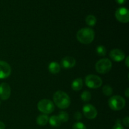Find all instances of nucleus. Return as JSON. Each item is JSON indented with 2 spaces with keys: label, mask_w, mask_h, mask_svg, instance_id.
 <instances>
[{
  "label": "nucleus",
  "mask_w": 129,
  "mask_h": 129,
  "mask_svg": "<svg viewBox=\"0 0 129 129\" xmlns=\"http://www.w3.org/2000/svg\"><path fill=\"white\" fill-rule=\"evenodd\" d=\"M53 99L55 105L60 109H66L71 104V100L69 95L63 91L59 90L55 92Z\"/></svg>",
  "instance_id": "1"
},
{
  "label": "nucleus",
  "mask_w": 129,
  "mask_h": 129,
  "mask_svg": "<svg viewBox=\"0 0 129 129\" xmlns=\"http://www.w3.org/2000/svg\"><path fill=\"white\" fill-rule=\"evenodd\" d=\"M76 37L78 41L83 44H91L94 39V31L90 28H83L77 32Z\"/></svg>",
  "instance_id": "2"
},
{
  "label": "nucleus",
  "mask_w": 129,
  "mask_h": 129,
  "mask_svg": "<svg viewBox=\"0 0 129 129\" xmlns=\"http://www.w3.org/2000/svg\"><path fill=\"white\" fill-rule=\"evenodd\" d=\"M125 103L124 98L119 95L113 96L108 100V105L110 108L114 111L122 110L125 106Z\"/></svg>",
  "instance_id": "3"
},
{
  "label": "nucleus",
  "mask_w": 129,
  "mask_h": 129,
  "mask_svg": "<svg viewBox=\"0 0 129 129\" xmlns=\"http://www.w3.org/2000/svg\"><path fill=\"white\" fill-rule=\"evenodd\" d=\"M112 63L110 60L104 58L98 60L95 64V69L100 74H106L112 69Z\"/></svg>",
  "instance_id": "4"
},
{
  "label": "nucleus",
  "mask_w": 129,
  "mask_h": 129,
  "mask_svg": "<svg viewBox=\"0 0 129 129\" xmlns=\"http://www.w3.org/2000/svg\"><path fill=\"white\" fill-rule=\"evenodd\" d=\"M37 108L42 113L47 115L52 113L55 107L52 101L47 99H43L38 103Z\"/></svg>",
  "instance_id": "5"
},
{
  "label": "nucleus",
  "mask_w": 129,
  "mask_h": 129,
  "mask_svg": "<svg viewBox=\"0 0 129 129\" xmlns=\"http://www.w3.org/2000/svg\"><path fill=\"white\" fill-rule=\"evenodd\" d=\"M102 79L100 77L94 74L88 75L85 78V84L87 87L92 89H96L102 85Z\"/></svg>",
  "instance_id": "6"
},
{
  "label": "nucleus",
  "mask_w": 129,
  "mask_h": 129,
  "mask_svg": "<svg viewBox=\"0 0 129 129\" xmlns=\"http://www.w3.org/2000/svg\"><path fill=\"white\" fill-rule=\"evenodd\" d=\"M115 17L118 21L127 23L129 21V11L128 9L124 7L119 8L115 12Z\"/></svg>",
  "instance_id": "7"
},
{
  "label": "nucleus",
  "mask_w": 129,
  "mask_h": 129,
  "mask_svg": "<svg viewBox=\"0 0 129 129\" xmlns=\"http://www.w3.org/2000/svg\"><path fill=\"white\" fill-rule=\"evenodd\" d=\"M83 112L86 118L88 119H94L96 117L98 112L94 106L91 104H86L83 107Z\"/></svg>",
  "instance_id": "8"
},
{
  "label": "nucleus",
  "mask_w": 129,
  "mask_h": 129,
  "mask_svg": "<svg viewBox=\"0 0 129 129\" xmlns=\"http://www.w3.org/2000/svg\"><path fill=\"white\" fill-rule=\"evenodd\" d=\"M11 73V68L6 62L0 60V79L8 78Z\"/></svg>",
  "instance_id": "9"
},
{
  "label": "nucleus",
  "mask_w": 129,
  "mask_h": 129,
  "mask_svg": "<svg viewBox=\"0 0 129 129\" xmlns=\"http://www.w3.org/2000/svg\"><path fill=\"white\" fill-rule=\"evenodd\" d=\"M11 95V88L6 83L0 84V98L2 100H7Z\"/></svg>",
  "instance_id": "10"
},
{
  "label": "nucleus",
  "mask_w": 129,
  "mask_h": 129,
  "mask_svg": "<svg viewBox=\"0 0 129 129\" xmlns=\"http://www.w3.org/2000/svg\"><path fill=\"white\" fill-rule=\"evenodd\" d=\"M110 57L112 60L115 62H121L124 60L125 54L123 50L118 49H113L110 52Z\"/></svg>",
  "instance_id": "11"
},
{
  "label": "nucleus",
  "mask_w": 129,
  "mask_h": 129,
  "mask_svg": "<svg viewBox=\"0 0 129 129\" xmlns=\"http://www.w3.org/2000/svg\"><path fill=\"white\" fill-rule=\"evenodd\" d=\"M61 65L63 68L71 69L76 65V60L74 57L66 56L61 60Z\"/></svg>",
  "instance_id": "12"
},
{
  "label": "nucleus",
  "mask_w": 129,
  "mask_h": 129,
  "mask_svg": "<svg viewBox=\"0 0 129 129\" xmlns=\"http://www.w3.org/2000/svg\"><path fill=\"white\" fill-rule=\"evenodd\" d=\"M83 86V79L80 78H76V79H74V80L73 81L71 84V88L74 91H78L81 90V89H82Z\"/></svg>",
  "instance_id": "13"
},
{
  "label": "nucleus",
  "mask_w": 129,
  "mask_h": 129,
  "mask_svg": "<svg viewBox=\"0 0 129 129\" xmlns=\"http://www.w3.org/2000/svg\"><path fill=\"white\" fill-rule=\"evenodd\" d=\"M49 71L50 73L53 74H56L59 73L60 71V66L56 62H52L49 65Z\"/></svg>",
  "instance_id": "14"
},
{
  "label": "nucleus",
  "mask_w": 129,
  "mask_h": 129,
  "mask_svg": "<svg viewBox=\"0 0 129 129\" xmlns=\"http://www.w3.org/2000/svg\"><path fill=\"white\" fill-rule=\"evenodd\" d=\"M49 118L46 114L40 115L39 117L37 118V123L39 125L44 126L49 122Z\"/></svg>",
  "instance_id": "15"
},
{
  "label": "nucleus",
  "mask_w": 129,
  "mask_h": 129,
  "mask_svg": "<svg viewBox=\"0 0 129 129\" xmlns=\"http://www.w3.org/2000/svg\"><path fill=\"white\" fill-rule=\"evenodd\" d=\"M49 123H50V124L51 125V126L55 127H59V126H60L62 123L61 121L59 119V117L56 115L52 116V117L49 118Z\"/></svg>",
  "instance_id": "16"
},
{
  "label": "nucleus",
  "mask_w": 129,
  "mask_h": 129,
  "mask_svg": "<svg viewBox=\"0 0 129 129\" xmlns=\"http://www.w3.org/2000/svg\"><path fill=\"white\" fill-rule=\"evenodd\" d=\"M86 23L89 26H94L96 23V18L94 15H88L86 18Z\"/></svg>",
  "instance_id": "17"
},
{
  "label": "nucleus",
  "mask_w": 129,
  "mask_h": 129,
  "mask_svg": "<svg viewBox=\"0 0 129 129\" xmlns=\"http://www.w3.org/2000/svg\"><path fill=\"white\" fill-rule=\"evenodd\" d=\"M81 98L82 100L84 102H89L91 98V93L88 91H84L83 93H81Z\"/></svg>",
  "instance_id": "18"
},
{
  "label": "nucleus",
  "mask_w": 129,
  "mask_h": 129,
  "mask_svg": "<svg viewBox=\"0 0 129 129\" xmlns=\"http://www.w3.org/2000/svg\"><path fill=\"white\" fill-rule=\"evenodd\" d=\"M103 93L105 95L110 96L113 94V89L109 85H105L103 87Z\"/></svg>",
  "instance_id": "19"
},
{
  "label": "nucleus",
  "mask_w": 129,
  "mask_h": 129,
  "mask_svg": "<svg viewBox=\"0 0 129 129\" xmlns=\"http://www.w3.org/2000/svg\"><path fill=\"white\" fill-rule=\"evenodd\" d=\"M58 117H59L61 122H67L69 120V115L67 112H64V111H61L59 113Z\"/></svg>",
  "instance_id": "20"
},
{
  "label": "nucleus",
  "mask_w": 129,
  "mask_h": 129,
  "mask_svg": "<svg viewBox=\"0 0 129 129\" xmlns=\"http://www.w3.org/2000/svg\"><path fill=\"white\" fill-rule=\"evenodd\" d=\"M96 53L100 56H105L107 54V50L106 48L103 45H99L96 47Z\"/></svg>",
  "instance_id": "21"
},
{
  "label": "nucleus",
  "mask_w": 129,
  "mask_h": 129,
  "mask_svg": "<svg viewBox=\"0 0 129 129\" xmlns=\"http://www.w3.org/2000/svg\"><path fill=\"white\" fill-rule=\"evenodd\" d=\"M73 129H86V127L84 123L80 122H78L73 124Z\"/></svg>",
  "instance_id": "22"
},
{
  "label": "nucleus",
  "mask_w": 129,
  "mask_h": 129,
  "mask_svg": "<svg viewBox=\"0 0 129 129\" xmlns=\"http://www.w3.org/2000/svg\"><path fill=\"white\" fill-rule=\"evenodd\" d=\"M112 129H124V128H123V126H122V124H121L120 120H117L115 125L113 126V128Z\"/></svg>",
  "instance_id": "23"
},
{
  "label": "nucleus",
  "mask_w": 129,
  "mask_h": 129,
  "mask_svg": "<svg viewBox=\"0 0 129 129\" xmlns=\"http://www.w3.org/2000/svg\"><path fill=\"white\" fill-rule=\"evenodd\" d=\"M74 117L76 120H80L82 118V114L79 112H76L74 113Z\"/></svg>",
  "instance_id": "24"
},
{
  "label": "nucleus",
  "mask_w": 129,
  "mask_h": 129,
  "mask_svg": "<svg viewBox=\"0 0 129 129\" xmlns=\"http://www.w3.org/2000/svg\"><path fill=\"white\" fill-rule=\"evenodd\" d=\"M123 124L126 126L127 127H128L129 126V118L128 117H126L123 120Z\"/></svg>",
  "instance_id": "25"
},
{
  "label": "nucleus",
  "mask_w": 129,
  "mask_h": 129,
  "mask_svg": "<svg viewBox=\"0 0 129 129\" xmlns=\"http://www.w3.org/2000/svg\"><path fill=\"white\" fill-rule=\"evenodd\" d=\"M116 1L119 5H123V4L125 3L127 0H116Z\"/></svg>",
  "instance_id": "26"
},
{
  "label": "nucleus",
  "mask_w": 129,
  "mask_h": 129,
  "mask_svg": "<svg viewBox=\"0 0 129 129\" xmlns=\"http://www.w3.org/2000/svg\"><path fill=\"white\" fill-rule=\"evenodd\" d=\"M0 129H5V125L3 122L0 121Z\"/></svg>",
  "instance_id": "27"
},
{
  "label": "nucleus",
  "mask_w": 129,
  "mask_h": 129,
  "mask_svg": "<svg viewBox=\"0 0 129 129\" xmlns=\"http://www.w3.org/2000/svg\"><path fill=\"white\" fill-rule=\"evenodd\" d=\"M128 61H129V57L127 56V58H126V59H125V65L127 66V68H129V63H128Z\"/></svg>",
  "instance_id": "28"
},
{
  "label": "nucleus",
  "mask_w": 129,
  "mask_h": 129,
  "mask_svg": "<svg viewBox=\"0 0 129 129\" xmlns=\"http://www.w3.org/2000/svg\"><path fill=\"white\" fill-rule=\"evenodd\" d=\"M125 94L126 97L127 98H128L129 97V88H127V89L125 91Z\"/></svg>",
  "instance_id": "29"
},
{
  "label": "nucleus",
  "mask_w": 129,
  "mask_h": 129,
  "mask_svg": "<svg viewBox=\"0 0 129 129\" xmlns=\"http://www.w3.org/2000/svg\"><path fill=\"white\" fill-rule=\"evenodd\" d=\"M0 105H1V102H0Z\"/></svg>",
  "instance_id": "30"
}]
</instances>
